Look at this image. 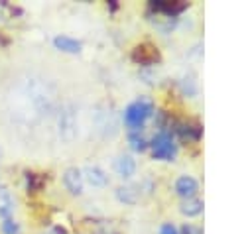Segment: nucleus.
<instances>
[{
    "mask_svg": "<svg viewBox=\"0 0 252 234\" xmlns=\"http://www.w3.org/2000/svg\"><path fill=\"white\" fill-rule=\"evenodd\" d=\"M152 112H154V104L148 98H138L124 108V124L132 132H138L144 126V122L152 116Z\"/></svg>",
    "mask_w": 252,
    "mask_h": 234,
    "instance_id": "obj_1",
    "label": "nucleus"
},
{
    "mask_svg": "<svg viewBox=\"0 0 252 234\" xmlns=\"http://www.w3.org/2000/svg\"><path fill=\"white\" fill-rule=\"evenodd\" d=\"M152 153L156 159H163V161H171L177 153V146L173 142V136L165 130L158 132L152 140Z\"/></svg>",
    "mask_w": 252,
    "mask_h": 234,
    "instance_id": "obj_2",
    "label": "nucleus"
},
{
    "mask_svg": "<svg viewBox=\"0 0 252 234\" xmlns=\"http://www.w3.org/2000/svg\"><path fill=\"white\" fill-rule=\"evenodd\" d=\"M77 132V118H75V110L71 104H65L59 112V136L65 142H71L75 138Z\"/></svg>",
    "mask_w": 252,
    "mask_h": 234,
    "instance_id": "obj_3",
    "label": "nucleus"
},
{
    "mask_svg": "<svg viewBox=\"0 0 252 234\" xmlns=\"http://www.w3.org/2000/svg\"><path fill=\"white\" fill-rule=\"evenodd\" d=\"M63 185L71 195L83 193V171L77 167H67L63 171Z\"/></svg>",
    "mask_w": 252,
    "mask_h": 234,
    "instance_id": "obj_4",
    "label": "nucleus"
},
{
    "mask_svg": "<svg viewBox=\"0 0 252 234\" xmlns=\"http://www.w3.org/2000/svg\"><path fill=\"white\" fill-rule=\"evenodd\" d=\"M134 61H138L140 65H152L159 59V53H158V47H154L152 43H142L134 49L132 53Z\"/></svg>",
    "mask_w": 252,
    "mask_h": 234,
    "instance_id": "obj_5",
    "label": "nucleus"
},
{
    "mask_svg": "<svg viewBox=\"0 0 252 234\" xmlns=\"http://www.w3.org/2000/svg\"><path fill=\"white\" fill-rule=\"evenodd\" d=\"M83 173H85L83 179H87L89 185H93V187H104V185H108V175L98 165H89V167H85Z\"/></svg>",
    "mask_w": 252,
    "mask_h": 234,
    "instance_id": "obj_6",
    "label": "nucleus"
},
{
    "mask_svg": "<svg viewBox=\"0 0 252 234\" xmlns=\"http://www.w3.org/2000/svg\"><path fill=\"white\" fill-rule=\"evenodd\" d=\"M116 173L122 177V179H130L134 173H136V159L132 157V155H120L118 159H116Z\"/></svg>",
    "mask_w": 252,
    "mask_h": 234,
    "instance_id": "obj_7",
    "label": "nucleus"
},
{
    "mask_svg": "<svg viewBox=\"0 0 252 234\" xmlns=\"http://www.w3.org/2000/svg\"><path fill=\"white\" fill-rule=\"evenodd\" d=\"M175 191H177V195H181L183 199H191V197H195V193H197V181H195L193 177H189V175H183V177H179V179L175 181Z\"/></svg>",
    "mask_w": 252,
    "mask_h": 234,
    "instance_id": "obj_8",
    "label": "nucleus"
},
{
    "mask_svg": "<svg viewBox=\"0 0 252 234\" xmlns=\"http://www.w3.org/2000/svg\"><path fill=\"white\" fill-rule=\"evenodd\" d=\"M53 45L59 49V51H65V53H79L81 51V41L79 39H73L69 35H57L53 39Z\"/></svg>",
    "mask_w": 252,
    "mask_h": 234,
    "instance_id": "obj_9",
    "label": "nucleus"
},
{
    "mask_svg": "<svg viewBox=\"0 0 252 234\" xmlns=\"http://www.w3.org/2000/svg\"><path fill=\"white\" fill-rule=\"evenodd\" d=\"M140 187L136 185H124V187H118L116 189V197L120 203H126V205H136L138 199H140Z\"/></svg>",
    "mask_w": 252,
    "mask_h": 234,
    "instance_id": "obj_10",
    "label": "nucleus"
},
{
    "mask_svg": "<svg viewBox=\"0 0 252 234\" xmlns=\"http://www.w3.org/2000/svg\"><path fill=\"white\" fill-rule=\"evenodd\" d=\"M12 212H14V197L4 185H0V216H2V220L10 218Z\"/></svg>",
    "mask_w": 252,
    "mask_h": 234,
    "instance_id": "obj_11",
    "label": "nucleus"
},
{
    "mask_svg": "<svg viewBox=\"0 0 252 234\" xmlns=\"http://www.w3.org/2000/svg\"><path fill=\"white\" fill-rule=\"evenodd\" d=\"M152 8L154 10H158V12H163L165 16H175V14H179V12H183L185 8H187V4L185 2H154L152 4Z\"/></svg>",
    "mask_w": 252,
    "mask_h": 234,
    "instance_id": "obj_12",
    "label": "nucleus"
},
{
    "mask_svg": "<svg viewBox=\"0 0 252 234\" xmlns=\"http://www.w3.org/2000/svg\"><path fill=\"white\" fill-rule=\"evenodd\" d=\"M179 210H181L185 216H197V214H201V210H203V201H199V199H195V197L183 199Z\"/></svg>",
    "mask_w": 252,
    "mask_h": 234,
    "instance_id": "obj_13",
    "label": "nucleus"
},
{
    "mask_svg": "<svg viewBox=\"0 0 252 234\" xmlns=\"http://www.w3.org/2000/svg\"><path fill=\"white\" fill-rule=\"evenodd\" d=\"M128 144H130V147H132L134 151H144V149L148 147V142H146L144 136H140V132H132V134L128 136Z\"/></svg>",
    "mask_w": 252,
    "mask_h": 234,
    "instance_id": "obj_14",
    "label": "nucleus"
},
{
    "mask_svg": "<svg viewBox=\"0 0 252 234\" xmlns=\"http://www.w3.org/2000/svg\"><path fill=\"white\" fill-rule=\"evenodd\" d=\"M2 232H4V234H20V226H18V222L10 216V218H4V220H2Z\"/></svg>",
    "mask_w": 252,
    "mask_h": 234,
    "instance_id": "obj_15",
    "label": "nucleus"
},
{
    "mask_svg": "<svg viewBox=\"0 0 252 234\" xmlns=\"http://www.w3.org/2000/svg\"><path fill=\"white\" fill-rule=\"evenodd\" d=\"M159 234H179V232H177V228H175L173 224L165 222V224H161V228H159Z\"/></svg>",
    "mask_w": 252,
    "mask_h": 234,
    "instance_id": "obj_16",
    "label": "nucleus"
},
{
    "mask_svg": "<svg viewBox=\"0 0 252 234\" xmlns=\"http://www.w3.org/2000/svg\"><path fill=\"white\" fill-rule=\"evenodd\" d=\"M183 234H203V232H201V228H197V226L185 224V226H183Z\"/></svg>",
    "mask_w": 252,
    "mask_h": 234,
    "instance_id": "obj_17",
    "label": "nucleus"
}]
</instances>
